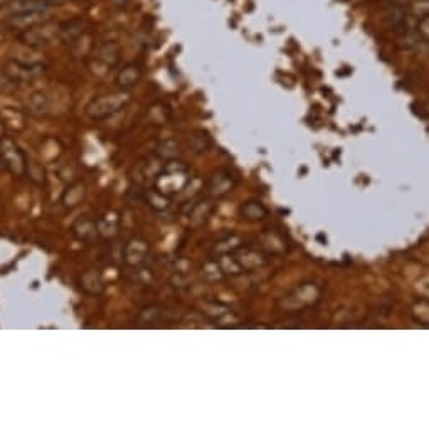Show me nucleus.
I'll use <instances>...</instances> for the list:
<instances>
[{
	"instance_id": "1",
	"label": "nucleus",
	"mask_w": 429,
	"mask_h": 429,
	"mask_svg": "<svg viewBox=\"0 0 429 429\" xmlns=\"http://www.w3.org/2000/svg\"><path fill=\"white\" fill-rule=\"evenodd\" d=\"M0 162L3 163V167H6L12 175L19 177V179H22L29 172V162L26 154H24L17 143L9 137L0 138Z\"/></svg>"
},
{
	"instance_id": "2",
	"label": "nucleus",
	"mask_w": 429,
	"mask_h": 429,
	"mask_svg": "<svg viewBox=\"0 0 429 429\" xmlns=\"http://www.w3.org/2000/svg\"><path fill=\"white\" fill-rule=\"evenodd\" d=\"M128 101L130 98L125 94H108V96L96 98L88 105V115L93 119H105L122 111L128 105Z\"/></svg>"
},
{
	"instance_id": "3",
	"label": "nucleus",
	"mask_w": 429,
	"mask_h": 429,
	"mask_svg": "<svg viewBox=\"0 0 429 429\" xmlns=\"http://www.w3.org/2000/svg\"><path fill=\"white\" fill-rule=\"evenodd\" d=\"M57 36V27L49 26L46 22H41L37 26H32L26 29V31L20 34V39L32 48H43L51 44V41Z\"/></svg>"
},
{
	"instance_id": "4",
	"label": "nucleus",
	"mask_w": 429,
	"mask_h": 429,
	"mask_svg": "<svg viewBox=\"0 0 429 429\" xmlns=\"http://www.w3.org/2000/svg\"><path fill=\"white\" fill-rule=\"evenodd\" d=\"M56 3L59 2L56 0H10L6 7H2V12L9 19L19 14H27V12H48Z\"/></svg>"
},
{
	"instance_id": "5",
	"label": "nucleus",
	"mask_w": 429,
	"mask_h": 429,
	"mask_svg": "<svg viewBox=\"0 0 429 429\" xmlns=\"http://www.w3.org/2000/svg\"><path fill=\"white\" fill-rule=\"evenodd\" d=\"M143 76V66L140 63H128L123 66L122 69L117 73V78H115V82L119 89L123 92H128V89L135 88L138 85L140 80Z\"/></svg>"
},
{
	"instance_id": "6",
	"label": "nucleus",
	"mask_w": 429,
	"mask_h": 429,
	"mask_svg": "<svg viewBox=\"0 0 429 429\" xmlns=\"http://www.w3.org/2000/svg\"><path fill=\"white\" fill-rule=\"evenodd\" d=\"M236 177L231 174L229 170H217L216 174L209 179L208 182V192L210 196H226L236 187Z\"/></svg>"
},
{
	"instance_id": "7",
	"label": "nucleus",
	"mask_w": 429,
	"mask_h": 429,
	"mask_svg": "<svg viewBox=\"0 0 429 429\" xmlns=\"http://www.w3.org/2000/svg\"><path fill=\"white\" fill-rule=\"evenodd\" d=\"M148 258H150V251L145 246V242L140 241H131L128 242L125 247V253H123V261L126 263L130 268H137L140 270L143 265H147Z\"/></svg>"
},
{
	"instance_id": "8",
	"label": "nucleus",
	"mask_w": 429,
	"mask_h": 429,
	"mask_svg": "<svg viewBox=\"0 0 429 429\" xmlns=\"http://www.w3.org/2000/svg\"><path fill=\"white\" fill-rule=\"evenodd\" d=\"M44 73V68L39 64H27V63H20V61H12L7 68V76L10 78L12 82L17 81H27L32 80V78L39 76V74Z\"/></svg>"
},
{
	"instance_id": "9",
	"label": "nucleus",
	"mask_w": 429,
	"mask_h": 429,
	"mask_svg": "<svg viewBox=\"0 0 429 429\" xmlns=\"http://www.w3.org/2000/svg\"><path fill=\"white\" fill-rule=\"evenodd\" d=\"M407 17H409V12L407 7L401 3V6H389L387 7L386 14H384V22L391 31H404V27H407Z\"/></svg>"
},
{
	"instance_id": "10",
	"label": "nucleus",
	"mask_w": 429,
	"mask_h": 429,
	"mask_svg": "<svg viewBox=\"0 0 429 429\" xmlns=\"http://www.w3.org/2000/svg\"><path fill=\"white\" fill-rule=\"evenodd\" d=\"M82 34H85V20L82 19H71L57 27V36L68 44L76 43Z\"/></svg>"
},
{
	"instance_id": "11",
	"label": "nucleus",
	"mask_w": 429,
	"mask_h": 429,
	"mask_svg": "<svg viewBox=\"0 0 429 429\" xmlns=\"http://www.w3.org/2000/svg\"><path fill=\"white\" fill-rule=\"evenodd\" d=\"M48 12H27V14H19L14 15V17L7 19V26L15 27V29H22V31H26V29L37 26V24L44 22V19H46Z\"/></svg>"
},
{
	"instance_id": "12",
	"label": "nucleus",
	"mask_w": 429,
	"mask_h": 429,
	"mask_svg": "<svg viewBox=\"0 0 429 429\" xmlns=\"http://www.w3.org/2000/svg\"><path fill=\"white\" fill-rule=\"evenodd\" d=\"M239 216L247 222L263 221L268 217V209L259 201H247L239 208Z\"/></svg>"
},
{
	"instance_id": "13",
	"label": "nucleus",
	"mask_w": 429,
	"mask_h": 429,
	"mask_svg": "<svg viewBox=\"0 0 429 429\" xmlns=\"http://www.w3.org/2000/svg\"><path fill=\"white\" fill-rule=\"evenodd\" d=\"M96 57L100 63H103L108 68H113L119 59V48L115 43H105L96 49Z\"/></svg>"
},
{
	"instance_id": "14",
	"label": "nucleus",
	"mask_w": 429,
	"mask_h": 429,
	"mask_svg": "<svg viewBox=\"0 0 429 429\" xmlns=\"http://www.w3.org/2000/svg\"><path fill=\"white\" fill-rule=\"evenodd\" d=\"M180 155L179 143L174 138H167L163 142H160L155 148V157L160 162H168V160H174Z\"/></svg>"
},
{
	"instance_id": "15",
	"label": "nucleus",
	"mask_w": 429,
	"mask_h": 429,
	"mask_svg": "<svg viewBox=\"0 0 429 429\" xmlns=\"http://www.w3.org/2000/svg\"><path fill=\"white\" fill-rule=\"evenodd\" d=\"M73 233L74 236L81 239V241L89 242L94 236H96V226H94L93 221L86 219V217H80V219L74 222Z\"/></svg>"
},
{
	"instance_id": "16",
	"label": "nucleus",
	"mask_w": 429,
	"mask_h": 429,
	"mask_svg": "<svg viewBox=\"0 0 429 429\" xmlns=\"http://www.w3.org/2000/svg\"><path fill=\"white\" fill-rule=\"evenodd\" d=\"M170 108H168L167 105H163V103H155V105H152L150 108H148V117H150V122L154 123V125H165V123L168 122V118H170Z\"/></svg>"
},
{
	"instance_id": "17",
	"label": "nucleus",
	"mask_w": 429,
	"mask_h": 429,
	"mask_svg": "<svg viewBox=\"0 0 429 429\" xmlns=\"http://www.w3.org/2000/svg\"><path fill=\"white\" fill-rule=\"evenodd\" d=\"M142 199L147 201L148 205L155 210H165L168 208V199L165 196H162L159 191H145V194L142 196Z\"/></svg>"
},
{
	"instance_id": "18",
	"label": "nucleus",
	"mask_w": 429,
	"mask_h": 429,
	"mask_svg": "<svg viewBox=\"0 0 429 429\" xmlns=\"http://www.w3.org/2000/svg\"><path fill=\"white\" fill-rule=\"evenodd\" d=\"M189 145L192 147V150L196 152V154H202V152H205L210 147L209 135L205 133V131H196L191 140H189Z\"/></svg>"
},
{
	"instance_id": "19",
	"label": "nucleus",
	"mask_w": 429,
	"mask_h": 429,
	"mask_svg": "<svg viewBox=\"0 0 429 429\" xmlns=\"http://www.w3.org/2000/svg\"><path fill=\"white\" fill-rule=\"evenodd\" d=\"M9 85H12L10 78L7 74H0V92H7Z\"/></svg>"
},
{
	"instance_id": "20",
	"label": "nucleus",
	"mask_w": 429,
	"mask_h": 429,
	"mask_svg": "<svg viewBox=\"0 0 429 429\" xmlns=\"http://www.w3.org/2000/svg\"><path fill=\"white\" fill-rule=\"evenodd\" d=\"M377 2L387 3V6H401V3H404V6H406V3L409 2V0H377Z\"/></svg>"
},
{
	"instance_id": "21",
	"label": "nucleus",
	"mask_w": 429,
	"mask_h": 429,
	"mask_svg": "<svg viewBox=\"0 0 429 429\" xmlns=\"http://www.w3.org/2000/svg\"><path fill=\"white\" fill-rule=\"evenodd\" d=\"M111 2H113V6L118 7V9H125L131 0H111Z\"/></svg>"
},
{
	"instance_id": "22",
	"label": "nucleus",
	"mask_w": 429,
	"mask_h": 429,
	"mask_svg": "<svg viewBox=\"0 0 429 429\" xmlns=\"http://www.w3.org/2000/svg\"><path fill=\"white\" fill-rule=\"evenodd\" d=\"M2 133H3V126H2V123H0V138H2Z\"/></svg>"
}]
</instances>
